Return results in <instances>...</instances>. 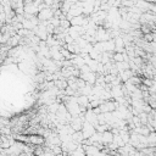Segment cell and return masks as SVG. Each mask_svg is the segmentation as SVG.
<instances>
[{"mask_svg": "<svg viewBox=\"0 0 156 156\" xmlns=\"http://www.w3.org/2000/svg\"><path fill=\"white\" fill-rule=\"evenodd\" d=\"M28 141L33 143V144H39V143H43V139L37 136H30V137H28Z\"/></svg>", "mask_w": 156, "mask_h": 156, "instance_id": "obj_1", "label": "cell"}]
</instances>
